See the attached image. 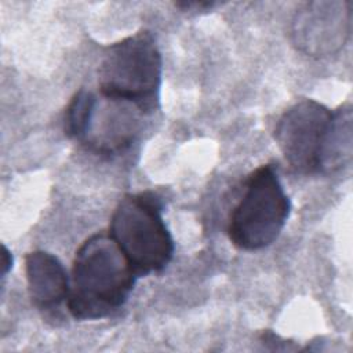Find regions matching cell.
I'll return each instance as SVG.
<instances>
[{"mask_svg": "<svg viewBox=\"0 0 353 353\" xmlns=\"http://www.w3.org/2000/svg\"><path fill=\"white\" fill-rule=\"evenodd\" d=\"M135 277L130 262L109 234L88 237L73 259L66 298L70 314L77 320L110 316L127 302Z\"/></svg>", "mask_w": 353, "mask_h": 353, "instance_id": "cell-1", "label": "cell"}, {"mask_svg": "<svg viewBox=\"0 0 353 353\" xmlns=\"http://www.w3.org/2000/svg\"><path fill=\"white\" fill-rule=\"evenodd\" d=\"M98 74L102 97L131 102L145 114L153 112L161 84V55L153 34L141 30L112 44Z\"/></svg>", "mask_w": 353, "mask_h": 353, "instance_id": "cell-2", "label": "cell"}, {"mask_svg": "<svg viewBox=\"0 0 353 353\" xmlns=\"http://www.w3.org/2000/svg\"><path fill=\"white\" fill-rule=\"evenodd\" d=\"M157 194L124 196L110 218L109 236L116 241L137 276L161 272L174 255V240L161 216Z\"/></svg>", "mask_w": 353, "mask_h": 353, "instance_id": "cell-3", "label": "cell"}, {"mask_svg": "<svg viewBox=\"0 0 353 353\" xmlns=\"http://www.w3.org/2000/svg\"><path fill=\"white\" fill-rule=\"evenodd\" d=\"M290 214V199L270 164L258 167L247 179L234 207L228 234L233 245L256 251L270 245L281 233Z\"/></svg>", "mask_w": 353, "mask_h": 353, "instance_id": "cell-4", "label": "cell"}, {"mask_svg": "<svg viewBox=\"0 0 353 353\" xmlns=\"http://www.w3.org/2000/svg\"><path fill=\"white\" fill-rule=\"evenodd\" d=\"M331 117L332 112L313 99L299 101L281 114L274 128V141L294 171L319 172Z\"/></svg>", "mask_w": 353, "mask_h": 353, "instance_id": "cell-5", "label": "cell"}, {"mask_svg": "<svg viewBox=\"0 0 353 353\" xmlns=\"http://www.w3.org/2000/svg\"><path fill=\"white\" fill-rule=\"evenodd\" d=\"M352 32V3L323 0L305 3L294 15L291 39L307 57L327 58L339 52Z\"/></svg>", "mask_w": 353, "mask_h": 353, "instance_id": "cell-6", "label": "cell"}, {"mask_svg": "<svg viewBox=\"0 0 353 353\" xmlns=\"http://www.w3.org/2000/svg\"><path fill=\"white\" fill-rule=\"evenodd\" d=\"M141 114L145 113L131 102L105 98L103 106H98L97 99L88 130L81 142L102 154L123 152L138 134Z\"/></svg>", "mask_w": 353, "mask_h": 353, "instance_id": "cell-7", "label": "cell"}, {"mask_svg": "<svg viewBox=\"0 0 353 353\" xmlns=\"http://www.w3.org/2000/svg\"><path fill=\"white\" fill-rule=\"evenodd\" d=\"M25 273L32 303L39 309L58 307L69 294V279L61 261L47 251H32L25 258Z\"/></svg>", "mask_w": 353, "mask_h": 353, "instance_id": "cell-8", "label": "cell"}, {"mask_svg": "<svg viewBox=\"0 0 353 353\" xmlns=\"http://www.w3.org/2000/svg\"><path fill=\"white\" fill-rule=\"evenodd\" d=\"M352 121L353 116L350 103H345L332 112L331 123L320 154L319 172L334 174L350 164L353 153Z\"/></svg>", "mask_w": 353, "mask_h": 353, "instance_id": "cell-9", "label": "cell"}, {"mask_svg": "<svg viewBox=\"0 0 353 353\" xmlns=\"http://www.w3.org/2000/svg\"><path fill=\"white\" fill-rule=\"evenodd\" d=\"M97 103V97L87 90L77 91L69 102L63 119V130L66 137L83 141L88 130L92 112Z\"/></svg>", "mask_w": 353, "mask_h": 353, "instance_id": "cell-10", "label": "cell"}, {"mask_svg": "<svg viewBox=\"0 0 353 353\" xmlns=\"http://www.w3.org/2000/svg\"><path fill=\"white\" fill-rule=\"evenodd\" d=\"M176 7L182 10H194V11H201L205 8H212L215 6V1H178L175 3Z\"/></svg>", "mask_w": 353, "mask_h": 353, "instance_id": "cell-11", "label": "cell"}, {"mask_svg": "<svg viewBox=\"0 0 353 353\" xmlns=\"http://www.w3.org/2000/svg\"><path fill=\"white\" fill-rule=\"evenodd\" d=\"M11 266H12V255L7 250V247L3 245V251H1V277H6V274L8 273Z\"/></svg>", "mask_w": 353, "mask_h": 353, "instance_id": "cell-12", "label": "cell"}]
</instances>
